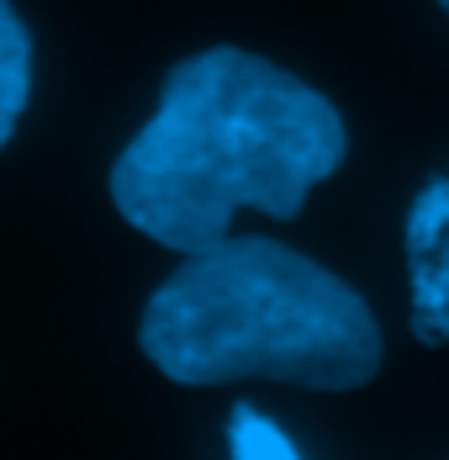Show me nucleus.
Here are the masks:
<instances>
[{
	"mask_svg": "<svg viewBox=\"0 0 449 460\" xmlns=\"http://www.w3.org/2000/svg\"><path fill=\"white\" fill-rule=\"evenodd\" d=\"M143 355L180 386L286 381L355 392L381 370V328L349 280L275 238H217L185 254L137 328Z\"/></svg>",
	"mask_w": 449,
	"mask_h": 460,
	"instance_id": "f03ea898",
	"label": "nucleus"
},
{
	"mask_svg": "<svg viewBox=\"0 0 449 460\" xmlns=\"http://www.w3.org/2000/svg\"><path fill=\"white\" fill-rule=\"evenodd\" d=\"M439 5H445V11H449V0H439Z\"/></svg>",
	"mask_w": 449,
	"mask_h": 460,
	"instance_id": "39448f33",
	"label": "nucleus"
},
{
	"mask_svg": "<svg viewBox=\"0 0 449 460\" xmlns=\"http://www.w3.org/2000/svg\"><path fill=\"white\" fill-rule=\"evenodd\" d=\"M344 148V117L322 91L260 53L207 48L170 69L159 111L117 154L111 201L154 243L196 254L243 207L291 223Z\"/></svg>",
	"mask_w": 449,
	"mask_h": 460,
	"instance_id": "f257e3e1",
	"label": "nucleus"
},
{
	"mask_svg": "<svg viewBox=\"0 0 449 460\" xmlns=\"http://www.w3.org/2000/svg\"><path fill=\"white\" fill-rule=\"evenodd\" d=\"M32 95V38L11 0H0V148L11 143Z\"/></svg>",
	"mask_w": 449,
	"mask_h": 460,
	"instance_id": "7ed1b4c3",
	"label": "nucleus"
},
{
	"mask_svg": "<svg viewBox=\"0 0 449 460\" xmlns=\"http://www.w3.org/2000/svg\"><path fill=\"white\" fill-rule=\"evenodd\" d=\"M227 456L233 460H302L296 445L286 439V429H275L260 408L238 402L227 418Z\"/></svg>",
	"mask_w": 449,
	"mask_h": 460,
	"instance_id": "20e7f679",
	"label": "nucleus"
}]
</instances>
